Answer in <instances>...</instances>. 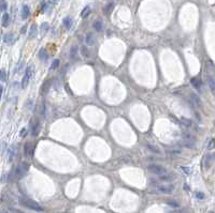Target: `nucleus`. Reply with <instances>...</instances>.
<instances>
[{"mask_svg": "<svg viewBox=\"0 0 215 213\" xmlns=\"http://www.w3.org/2000/svg\"><path fill=\"white\" fill-rule=\"evenodd\" d=\"M19 203L22 206L26 207L28 209L32 210V211H37V212H41L43 211V208L40 206L39 203H37L35 201L31 200V199H27V198H21L19 199Z\"/></svg>", "mask_w": 215, "mask_h": 213, "instance_id": "1", "label": "nucleus"}, {"mask_svg": "<svg viewBox=\"0 0 215 213\" xmlns=\"http://www.w3.org/2000/svg\"><path fill=\"white\" fill-rule=\"evenodd\" d=\"M28 164L27 163H21L17 165V167L15 169V177L17 179H21L22 177H24V175L28 171Z\"/></svg>", "mask_w": 215, "mask_h": 213, "instance_id": "2", "label": "nucleus"}, {"mask_svg": "<svg viewBox=\"0 0 215 213\" xmlns=\"http://www.w3.org/2000/svg\"><path fill=\"white\" fill-rule=\"evenodd\" d=\"M148 169L151 171L152 174H154V175H164V174H166L167 170L165 167H162L160 165H157V164H150L148 166Z\"/></svg>", "mask_w": 215, "mask_h": 213, "instance_id": "3", "label": "nucleus"}, {"mask_svg": "<svg viewBox=\"0 0 215 213\" xmlns=\"http://www.w3.org/2000/svg\"><path fill=\"white\" fill-rule=\"evenodd\" d=\"M175 190V186L173 184H168V185H159L156 187V192L160 193V194H172Z\"/></svg>", "mask_w": 215, "mask_h": 213, "instance_id": "4", "label": "nucleus"}, {"mask_svg": "<svg viewBox=\"0 0 215 213\" xmlns=\"http://www.w3.org/2000/svg\"><path fill=\"white\" fill-rule=\"evenodd\" d=\"M31 75H32V70H31V66H28L26 71H25V75L23 77V81H22V88H26L28 86L29 84V81H30V78H31Z\"/></svg>", "mask_w": 215, "mask_h": 213, "instance_id": "5", "label": "nucleus"}, {"mask_svg": "<svg viewBox=\"0 0 215 213\" xmlns=\"http://www.w3.org/2000/svg\"><path fill=\"white\" fill-rule=\"evenodd\" d=\"M24 154L25 156L32 157L33 155V146L30 143H26L24 146Z\"/></svg>", "mask_w": 215, "mask_h": 213, "instance_id": "6", "label": "nucleus"}, {"mask_svg": "<svg viewBox=\"0 0 215 213\" xmlns=\"http://www.w3.org/2000/svg\"><path fill=\"white\" fill-rule=\"evenodd\" d=\"M31 134L32 136H37L38 134H39L40 130H41V125H40V122L38 120H35L33 122H32L31 120Z\"/></svg>", "mask_w": 215, "mask_h": 213, "instance_id": "7", "label": "nucleus"}, {"mask_svg": "<svg viewBox=\"0 0 215 213\" xmlns=\"http://www.w3.org/2000/svg\"><path fill=\"white\" fill-rule=\"evenodd\" d=\"M174 179H175V176L173 175V174L166 172V174H164V175L159 176L158 180L159 181H162V182H172Z\"/></svg>", "mask_w": 215, "mask_h": 213, "instance_id": "8", "label": "nucleus"}, {"mask_svg": "<svg viewBox=\"0 0 215 213\" xmlns=\"http://www.w3.org/2000/svg\"><path fill=\"white\" fill-rule=\"evenodd\" d=\"M215 161V153H212V154H209L207 156L205 157V160H203V164H205V167L208 169L210 168L212 164H213V162Z\"/></svg>", "mask_w": 215, "mask_h": 213, "instance_id": "9", "label": "nucleus"}, {"mask_svg": "<svg viewBox=\"0 0 215 213\" xmlns=\"http://www.w3.org/2000/svg\"><path fill=\"white\" fill-rule=\"evenodd\" d=\"M15 155H16V147L14 145H12L9 150H8V156H9V162H12L14 160Z\"/></svg>", "mask_w": 215, "mask_h": 213, "instance_id": "10", "label": "nucleus"}, {"mask_svg": "<svg viewBox=\"0 0 215 213\" xmlns=\"http://www.w3.org/2000/svg\"><path fill=\"white\" fill-rule=\"evenodd\" d=\"M95 37H94V34H93L92 32H89V33H87L86 34V37H85V43L87 44V45L92 46L95 44Z\"/></svg>", "mask_w": 215, "mask_h": 213, "instance_id": "11", "label": "nucleus"}, {"mask_svg": "<svg viewBox=\"0 0 215 213\" xmlns=\"http://www.w3.org/2000/svg\"><path fill=\"white\" fill-rule=\"evenodd\" d=\"M30 15V9H29L28 6H23V9H22V18L23 19H27Z\"/></svg>", "mask_w": 215, "mask_h": 213, "instance_id": "12", "label": "nucleus"}, {"mask_svg": "<svg viewBox=\"0 0 215 213\" xmlns=\"http://www.w3.org/2000/svg\"><path fill=\"white\" fill-rule=\"evenodd\" d=\"M146 148H148V150L151 151L152 153L154 154H160L161 153V151H160V149H159L157 146H155V145H152V143H148L146 145Z\"/></svg>", "mask_w": 215, "mask_h": 213, "instance_id": "13", "label": "nucleus"}, {"mask_svg": "<svg viewBox=\"0 0 215 213\" xmlns=\"http://www.w3.org/2000/svg\"><path fill=\"white\" fill-rule=\"evenodd\" d=\"M191 101H193V103H194L196 106H198V107H200L201 105H202V102H201L200 98H199L197 94H195V93H191Z\"/></svg>", "mask_w": 215, "mask_h": 213, "instance_id": "14", "label": "nucleus"}, {"mask_svg": "<svg viewBox=\"0 0 215 213\" xmlns=\"http://www.w3.org/2000/svg\"><path fill=\"white\" fill-rule=\"evenodd\" d=\"M78 54H79V47H78V45H73L70 48V58L72 60H74L75 58H77V56H78Z\"/></svg>", "mask_w": 215, "mask_h": 213, "instance_id": "15", "label": "nucleus"}, {"mask_svg": "<svg viewBox=\"0 0 215 213\" xmlns=\"http://www.w3.org/2000/svg\"><path fill=\"white\" fill-rule=\"evenodd\" d=\"M9 24H10V15L8 13H3L2 19H1V25H2V27H8Z\"/></svg>", "mask_w": 215, "mask_h": 213, "instance_id": "16", "label": "nucleus"}, {"mask_svg": "<svg viewBox=\"0 0 215 213\" xmlns=\"http://www.w3.org/2000/svg\"><path fill=\"white\" fill-rule=\"evenodd\" d=\"M39 58L42 60V61H44V62H46V61H47V59H49V54H47V52H46L44 48L40 49V52H39Z\"/></svg>", "mask_w": 215, "mask_h": 213, "instance_id": "17", "label": "nucleus"}, {"mask_svg": "<svg viewBox=\"0 0 215 213\" xmlns=\"http://www.w3.org/2000/svg\"><path fill=\"white\" fill-rule=\"evenodd\" d=\"M13 40H14V37L12 33H6L3 37V42L7 43V44H12L13 43Z\"/></svg>", "mask_w": 215, "mask_h": 213, "instance_id": "18", "label": "nucleus"}, {"mask_svg": "<svg viewBox=\"0 0 215 213\" xmlns=\"http://www.w3.org/2000/svg\"><path fill=\"white\" fill-rule=\"evenodd\" d=\"M166 203H167V205L170 206L171 208H179V207H180V203H179L177 200H175V199H169V200H167Z\"/></svg>", "mask_w": 215, "mask_h": 213, "instance_id": "19", "label": "nucleus"}, {"mask_svg": "<svg viewBox=\"0 0 215 213\" xmlns=\"http://www.w3.org/2000/svg\"><path fill=\"white\" fill-rule=\"evenodd\" d=\"M38 34V29H37V26L35 25H32L31 28H30V31H29V38H35Z\"/></svg>", "mask_w": 215, "mask_h": 213, "instance_id": "20", "label": "nucleus"}, {"mask_svg": "<svg viewBox=\"0 0 215 213\" xmlns=\"http://www.w3.org/2000/svg\"><path fill=\"white\" fill-rule=\"evenodd\" d=\"M191 85H193V86L196 88V89H200V87H201L200 79H198V78L194 77V78H191Z\"/></svg>", "mask_w": 215, "mask_h": 213, "instance_id": "21", "label": "nucleus"}, {"mask_svg": "<svg viewBox=\"0 0 215 213\" xmlns=\"http://www.w3.org/2000/svg\"><path fill=\"white\" fill-rule=\"evenodd\" d=\"M183 139H184V140H188V141H193V143H195V140H196V138H195V136H193L191 134H189V133H183Z\"/></svg>", "mask_w": 215, "mask_h": 213, "instance_id": "22", "label": "nucleus"}, {"mask_svg": "<svg viewBox=\"0 0 215 213\" xmlns=\"http://www.w3.org/2000/svg\"><path fill=\"white\" fill-rule=\"evenodd\" d=\"M93 26H94V28H95L96 31H101V30H102V27H103L102 21H96Z\"/></svg>", "mask_w": 215, "mask_h": 213, "instance_id": "23", "label": "nucleus"}, {"mask_svg": "<svg viewBox=\"0 0 215 213\" xmlns=\"http://www.w3.org/2000/svg\"><path fill=\"white\" fill-rule=\"evenodd\" d=\"M63 23H64V26L67 29H70L71 26H72V19H71V17H65Z\"/></svg>", "mask_w": 215, "mask_h": 213, "instance_id": "24", "label": "nucleus"}, {"mask_svg": "<svg viewBox=\"0 0 215 213\" xmlns=\"http://www.w3.org/2000/svg\"><path fill=\"white\" fill-rule=\"evenodd\" d=\"M208 85H209V88L211 89L212 92H215V81L212 77H209L208 78Z\"/></svg>", "mask_w": 215, "mask_h": 213, "instance_id": "25", "label": "nucleus"}, {"mask_svg": "<svg viewBox=\"0 0 215 213\" xmlns=\"http://www.w3.org/2000/svg\"><path fill=\"white\" fill-rule=\"evenodd\" d=\"M89 14H90V8H89V7H85V8H84V10L82 11L81 16H82L83 18H86Z\"/></svg>", "mask_w": 215, "mask_h": 213, "instance_id": "26", "label": "nucleus"}, {"mask_svg": "<svg viewBox=\"0 0 215 213\" xmlns=\"http://www.w3.org/2000/svg\"><path fill=\"white\" fill-rule=\"evenodd\" d=\"M182 145H183L184 147L188 148V149H193V148L195 147V143H193V141H188V140H184L183 143H182Z\"/></svg>", "mask_w": 215, "mask_h": 213, "instance_id": "27", "label": "nucleus"}, {"mask_svg": "<svg viewBox=\"0 0 215 213\" xmlns=\"http://www.w3.org/2000/svg\"><path fill=\"white\" fill-rule=\"evenodd\" d=\"M58 66H59V60L58 59H55L52 62V64H51V66H49V70L53 71V70H56V69H58Z\"/></svg>", "mask_w": 215, "mask_h": 213, "instance_id": "28", "label": "nucleus"}, {"mask_svg": "<svg viewBox=\"0 0 215 213\" xmlns=\"http://www.w3.org/2000/svg\"><path fill=\"white\" fill-rule=\"evenodd\" d=\"M8 9V3L6 0H0V11L1 12H4V11H7Z\"/></svg>", "mask_w": 215, "mask_h": 213, "instance_id": "29", "label": "nucleus"}, {"mask_svg": "<svg viewBox=\"0 0 215 213\" xmlns=\"http://www.w3.org/2000/svg\"><path fill=\"white\" fill-rule=\"evenodd\" d=\"M181 121H182V123H183L185 126H188V128H189V126L193 125L191 120H189V119H187V118H182V119H181Z\"/></svg>", "mask_w": 215, "mask_h": 213, "instance_id": "30", "label": "nucleus"}, {"mask_svg": "<svg viewBox=\"0 0 215 213\" xmlns=\"http://www.w3.org/2000/svg\"><path fill=\"white\" fill-rule=\"evenodd\" d=\"M113 7H114V4H113V2H110V3H108L106 6V7H104V13H106V14H108V13H109V12H111V11H112V9H113Z\"/></svg>", "mask_w": 215, "mask_h": 213, "instance_id": "31", "label": "nucleus"}, {"mask_svg": "<svg viewBox=\"0 0 215 213\" xmlns=\"http://www.w3.org/2000/svg\"><path fill=\"white\" fill-rule=\"evenodd\" d=\"M7 79V72L4 69H1L0 70V81H4Z\"/></svg>", "mask_w": 215, "mask_h": 213, "instance_id": "32", "label": "nucleus"}, {"mask_svg": "<svg viewBox=\"0 0 215 213\" xmlns=\"http://www.w3.org/2000/svg\"><path fill=\"white\" fill-rule=\"evenodd\" d=\"M195 196H196V198H197V199H199V200H203V199L205 198V193H202V192H196V194H195Z\"/></svg>", "mask_w": 215, "mask_h": 213, "instance_id": "33", "label": "nucleus"}, {"mask_svg": "<svg viewBox=\"0 0 215 213\" xmlns=\"http://www.w3.org/2000/svg\"><path fill=\"white\" fill-rule=\"evenodd\" d=\"M49 26L47 23H43L42 25H41V31H42V33H45L47 30H49Z\"/></svg>", "mask_w": 215, "mask_h": 213, "instance_id": "34", "label": "nucleus"}, {"mask_svg": "<svg viewBox=\"0 0 215 213\" xmlns=\"http://www.w3.org/2000/svg\"><path fill=\"white\" fill-rule=\"evenodd\" d=\"M81 50H82V55H83L85 58H88V57H89V52H88V49L86 48L85 46H83V47H82Z\"/></svg>", "mask_w": 215, "mask_h": 213, "instance_id": "35", "label": "nucleus"}, {"mask_svg": "<svg viewBox=\"0 0 215 213\" xmlns=\"http://www.w3.org/2000/svg\"><path fill=\"white\" fill-rule=\"evenodd\" d=\"M167 154H170V155H179V154H181V150H168L167 151Z\"/></svg>", "mask_w": 215, "mask_h": 213, "instance_id": "36", "label": "nucleus"}, {"mask_svg": "<svg viewBox=\"0 0 215 213\" xmlns=\"http://www.w3.org/2000/svg\"><path fill=\"white\" fill-rule=\"evenodd\" d=\"M40 114H41L43 117L45 116V104H44V103H43V104L40 106Z\"/></svg>", "mask_w": 215, "mask_h": 213, "instance_id": "37", "label": "nucleus"}, {"mask_svg": "<svg viewBox=\"0 0 215 213\" xmlns=\"http://www.w3.org/2000/svg\"><path fill=\"white\" fill-rule=\"evenodd\" d=\"M213 148H215V139H211L208 145V149H213Z\"/></svg>", "mask_w": 215, "mask_h": 213, "instance_id": "38", "label": "nucleus"}, {"mask_svg": "<svg viewBox=\"0 0 215 213\" xmlns=\"http://www.w3.org/2000/svg\"><path fill=\"white\" fill-rule=\"evenodd\" d=\"M182 170H183L186 175H189V174H191V168H188V167H182Z\"/></svg>", "mask_w": 215, "mask_h": 213, "instance_id": "39", "label": "nucleus"}, {"mask_svg": "<svg viewBox=\"0 0 215 213\" xmlns=\"http://www.w3.org/2000/svg\"><path fill=\"white\" fill-rule=\"evenodd\" d=\"M10 211H11V213H25V212H23V211H21V210L15 209V208H11Z\"/></svg>", "mask_w": 215, "mask_h": 213, "instance_id": "40", "label": "nucleus"}, {"mask_svg": "<svg viewBox=\"0 0 215 213\" xmlns=\"http://www.w3.org/2000/svg\"><path fill=\"white\" fill-rule=\"evenodd\" d=\"M26 134H27V130H26V129H22L21 130V133H19L21 137H25V136H26Z\"/></svg>", "mask_w": 215, "mask_h": 213, "instance_id": "41", "label": "nucleus"}, {"mask_svg": "<svg viewBox=\"0 0 215 213\" xmlns=\"http://www.w3.org/2000/svg\"><path fill=\"white\" fill-rule=\"evenodd\" d=\"M2 93H3V87L0 85V101H1V97H2Z\"/></svg>", "mask_w": 215, "mask_h": 213, "instance_id": "42", "label": "nucleus"}, {"mask_svg": "<svg viewBox=\"0 0 215 213\" xmlns=\"http://www.w3.org/2000/svg\"><path fill=\"white\" fill-rule=\"evenodd\" d=\"M46 8H47V3H44L42 6V9H41V11H42V12H45L46 11Z\"/></svg>", "mask_w": 215, "mask_h": 213, "instance_id": "43", "label": "nucleus"}, {"mask_svg": "<svg viewBox=\"0 0 215 213\" xmlns=\"http://www.w3.org/2000/svg\"><path fill=\"white\" fill-rule=\"evenodd\" d=\"M27 27H26V26H24V27H23V28H22V30H21V33H25V32H26V30H27Z\"/></svg>", "mask_w": 215, "mask_h": 213, "instance_id": "44", "label": "nucleus"}, {"mask_svg": "<svg viewBox=\"0 0 215 213\" xmlns=\"http://www.w3.org/2000/svg\"><path fill=\"white\" fill-rule=\"evenodd\" d=\"M184 189H185V190H189V186H188L187 184H185V185H184Z\"/></svg>", "mask_w": 215, "mask_h": 213, "instance_id": "45", "label": "nucleus"}, {"mask_svg": "<svg viewBox=\"0 0 215 213\" xmlns=\"http://www.w3.org/2000/svg\"><path fill=\"white\" fill-rule=\"evenodd\" d=\"M54 2H57V1H59V0H53Z\"/></svg>", "mask_w": 215, "mask_h": 213, "instance_id": "46", "label": "nucleus"}, {"mask_svg": "<svg viewBox=\"0 0 215 213\" xmlns=\"http://www.w3.org/2000/svg\"><path fill=\"white\" fill-rule=\"evenodd\" d=\"M1 213H8V212H7V211H2Z\"/></svg>", "mask_w": 215, "mask_h": 213, "instance_id": "47", "label": "nucleus"}, {"mask_svg": "<svg viewBox=\"0 0 215 213\" xmlns=\"http://www.w3.org/2000/svg\"><path fill=\"white\" fill-rule=\"evenodd\" d=\"M209 213H214V212H212V211H210V212H209Z\"/></svg>", "mask_w": 215, "mask_h": 213, "instance_id": "48", "label": "nucleus"}]
</instances>
